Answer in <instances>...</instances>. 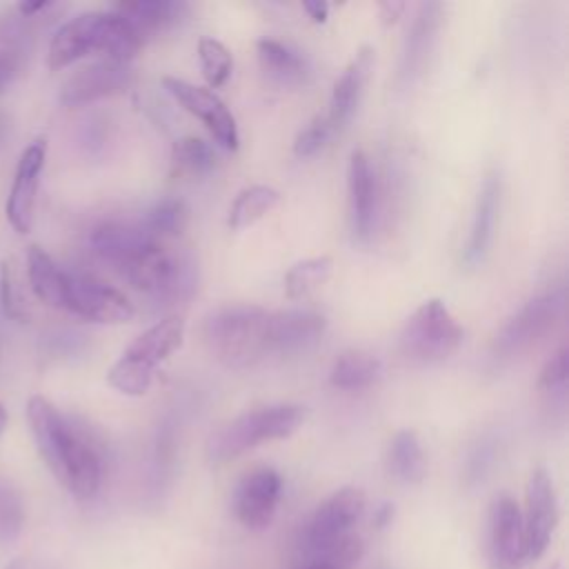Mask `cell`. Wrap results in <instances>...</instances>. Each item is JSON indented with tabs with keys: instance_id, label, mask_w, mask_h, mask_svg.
Wrapping results in <instances>:
<instances>
[{
	"instance_id": "obj_45",
	"label": "cell",
	"mask_w": 569,
	"mask_h": 569,
	"mask_svg": "<svg viewBox=\"0 0 569 569\" xmlns=\"http://www.w3.org/2000/svg\"><path fill=\"white\" fill-rule=\"evenodd\" d=\"M4 569H20V562H11V565H7Z\"/></svg>"
},
{
	"instance_id": "obj_13",
	"label": "cell",
	"mask_w": 569,
	"mask_h": 569,
	"mask_svg": "<svg viewBox=\"0 0 569 569\" xmlns=\"http://www.w3.org/2000/svg\"><path fill=\"white\" fill-rule=\"evenodd\" d=\"M133 71L129 64L100 60L89 67L78 69L60 89V102L67 107H78L96 102L107 96L122 93L131 87Z\"/></svg>"
},
{
	"instance_id": "obj_36",
	"label": "cell",
	"mask_w": 569,
	"mask_h": 569,
	"mask_svg": "<svg viewBox=\"0 0 569 569\" xmlns=\"http://www.w3.org/2000/svg\"><path fill=\"white\" fill-rule=\"evenodd\" d=\"M0 307L7 318L24 322V302L9 262L0 264Z\"/></svg>"
},
{
	"instance_id": "obj_7",
	"label": "cell",
	"mask_w": 569,
	"mask_h": 569,
	"mask_svg": "<svg viewBox=\"0 0 569 569\" xmlns=\"http://www.w3.org/2000/svg\"><path fill=\"white\" fill-rule=\"evenodd\" d=\"M62 309L102 325L127 322L136 316L131 300L122 291L87 271L76 269H67L64 273Z\"/></svg>"
},
{
	"instance_id": "obj_28",
	"label": "cell",
	"mask_w": 569,
	"mask_h": 569,
	"mask_svg": "<svg viewBox=\"0 0 569 569\" xmlns=\"http://www.w3.org/2000/svg\"><path fill=\"white\" fill-rule=\"evenodd\" d=\"M216 164V151L209 142L184 136L171 147V171L178 176H204Z\"/></svg>"
},
{
	"instance_id": "obj_1",
	"label": "cell",
	"mask_w": 569,
	"mask_h": 569,
	"mask_svg": "<svg viewBox=\"0 0 569 569\" xmlns=\"http://www.w3.org/2000/svg\"><path fill=\"white\" fill-rule=\"evenodd\" d=\"M27 420L38 451L58 482L80 500L93 498L104 473L102 449L93 433L60 413L44 396L29 398Z\"/></svg>"
},
{
	"instance_id": "obj_11",
	"label": "cell",
	"mask_w": 569,
	"mask_h": 569,
	"mask_svg": "<svg viewBox=\"0 0 569 569\" xmlns=\"http://www.w3.org/2000/svg\"><path fill=\"white\" fill-rule=\"evenodd\" d=\"M44 160H47V142L42 138L33 140L18 160L9 198L4 204L7 220L18 233H29L33 227L36 198H38Z\"/></svg>"
},
{
	"instance_id": "obj_42",
	"label": "cell",
	"mask_w": 569,
	"mask_h": 569,
	"mask_svg": "<svg viewBox=\"0 0 569 569\" xmlns=\"http://www.w3.org/2000/svg\"><path fill=\"white\" fill-rule=\"evenodd\" d=\"M9 129H11V120H9L4 113H0V147H2V142H4V138H7V133H9Z\"/></svg>"
},
{
	"instance_id": "obj_46",
	"label": "cell",
	"mask_w": 569,
	"mask_h": 569,
	"mask_svg": "<svg viewBox=\"0 0 569 569\" xmlns=\"http://www.w3.org/2000/svg\"><path fill=\"white\" fill-rule=\"evenodd\" d=\"M551 569H562V567H560V565H556V567H551Z\"/></svg>"
},
{
	"instance_id": "obj_18",
	"label": "cell",
	"mask_w": 569,
	"mask_h": 569,
	"mask_svg": "<svg viewBox=\"0 0 569 569\" xmlns=\"http://www.w3.org/2000/svg\"><path fill=\"white\" fill-rule=\"evenodd\" d=\"M498 207H500V178L496 171H489L480 184L469 238L462 251V262L467 267H476L478 262H482L493 238Z\"/></svg>"
},
{
	"instance_id": "obj_20",
	"label": "cell",
	"mask_w": 569,
	"mask_h": 569,
	"mask_svg": "<svg viewBox=\"0 0 569 569\" xmlns=\"http://www.w3.org/2000/svg\"><path fill=\"white\" fill-rule=\"evenodd\" d=\"M113 11L124 16L142 40H147L178 27L189 13V4L180 0H136L116 4Z\"/></svg>"
},
{
	"instance_id": "obj_6",
	"label": "cell",
	"mask_w": 569,
	"mask_h": 569,
	"mask_svg": "<svg viewBox=\"0 0 569 569\" xmlns=\"http://www.w3.org/2000/svg\"><path fill=\"white\" fill-rule=\"evenodd\" d=\"M562 311H565L562 289H551L533 296L498 331L491 347V358L496 362H509L522 356L556 327Z\"/></svg>"
},
{
	"instance_id": "obj_16",
	"label": "cell",
	"mask_w": 569,
	"mask_h": 569,
	"mask_svg": "<svg viewBox=\"0 0 569 569\" xmlns=\"http://www.w3.org/2000/svg\"><path fill=\"white\" fill-rule=\"evenodd\" d=\"M347 193H349V222L358 240H367L376 224V176L371 160L362 149L351 151L347 167Z\"/></svg>"
},
{
	"instance_id": "obj_15",
	"label": "cell",
	"mask_w": 569,
	"mask_h": 569,
	"mask_svg": "<svg viewBox=\"0 0 569 569\" xmlns=\"http://www.w3.org/2000/svg\"><path fill=\"white\" fill-rule=\"evenodd\" d=\"M325 318L309 309L269 311V353H298L313 347L325 333Z\"/></svg>"
},
{
	"instance_id": "obj_38",
	"label": "cell",
	"mask_w": 569,
	"mask_h": 569,
	"mask_svg": "<svg viewBox=\"0 0 569 569\" xmlns=\"http://www.w3.org/2000/svg\"><path fill=\"white\" fill-rule=\"evenodd\" d=\"M18 64H20V58L16 51H0V91L11 82V78L16 76L18 71Z\"/></svg>"
},
{
	"instance_id": "obj_35",
	"label": "cell",
	"mask_w": 569,
	"mask_h": 569,
	"mask_svg": "<svg viewBox=\"0 0 569 569\" xmlns=\"http://www.w3.org/2000/svg\"><path fill=\"white\" fill-rule=\"evenodd\" d=\"M333 133V124L329 122L327 113L325 116H316L305 129H300V133L296 136V142H293V153L298 158H309L313 153H318L325 142L329 140V136Z\"/></svg>"
},
{
	"instance_id": "obj_27",
	"label": "cell",
	"mask_w": 569,
	"mask_h": 569,
	"mask_svg": "<svg viewBox=\"0 0 569 569\" xmlns=\"http://www.w3.org/2000/svg\"><path fill=\"white\" fill-rule=\"evenodd\" d=\"M187 222H189V209L180 198L158 200L140 220V224L160 242L167 238L180 236Z\"/></svg>"
},
{
	"instance_id": "obj_26",
	"label": "cell",
	"mask_w": 569,
	"mask_h": 569,
	"mask_svg": "<svg viewBox=\"0 0 569 569\" xmlns=\"http://www.w3.org/2000/svg\"><path fill=\"white\" fill-rule=\"evenodd\" d=\"M280 200V193L269 184L244 187L229 207V227L240 231L264 218Z\"/></svg>"
},
{
	"instance_id": "obj_10",
	"label": "cell",
	"mask_w": 569,
	"mask_h": 569,
	"mask_svg": "<svg viewBox=\"0 0 569 569\" xmlns=\"http://www.w3.org/2000/svg\"><path fill=\"white\" fill-rule=\"evenodd\" d=\"M556 522H558L556 489L549 473L542 467H538L531 471L525 489L522 527H525V545H527L529 560H536L547 551Z\"/></svg>"
},
{
	"instance_id": "obj_25",
	"label": "cell",
	"mask_w": 569,
	"mask_h": 569,
	"mask_svg": "<svg viewBox=\"0 0 569 569\" xmlns=\"http://www.w3.org/2000/svg\"><path fill=\"white\" fill-rule=\"evenodd\" d=\"M387 467L402 482H420L425 478L427 460L416 431L402 429L393 436L387 451Z\"/></svg>"
},
{
	"instance_id": "obj_14",
	"label": "cell",
	"mask_w": 569,
	"mask_h": 569,
	"mask_svg": "<svg viewBox=\"0 0 569 569\" xmlns=\"http://www.w3.org/2000/svg\"><path fill=\"white\" fill-rule=\"evenodd\" d=\"M282 491V478L271 467L253 469L236 491V516L247 529H264L273 520Z\"/></svg>"
},
{
	"instance_id": "obj_2",
	"label": "cell",
	"mask_w": 569,
	"mask_h": 569,
	"mask_svg": "<svg viewBox=\"0 0 569 569\" xmlns=\"http://www.w3.org/2000/svg\"><path fill=\"white\" fill-rule=\"evenodd\" d=\"M144 40L133 24L118 11H87L67 20L51 38L49 67L64 69L84 56H102V60L129 64L142 49Z\"/></svg>"
},
{
	"instance_id": "obj_40",
	"label": "cell",
	"mask_w": 569,
	"mask_h": 569,
	"mask_svg": "<svg viewBox=\"0 0 569 569\" xmlns=\"http://www.w3.org/2000/svg\"><path fill=\"white\" fill-rule=\"evenodd\" d=\"M407 9V4L405 2H382L380 4V18H382V22L385 24H389V22H393L402 11Z\"/></svg>"
},
{
	"instance_id": "obj_37",
	"label": "cell",
	"mask_w": 569,
	"mask_h": 569,
	"mask_svg": "<svg viewBox=\"0 0 569 569\" xmlns=\"http://www.w3.org/2000/svg\"><path fill=\"white\" fill-rule=\"evenodd\" d=\"M491 460H493V442H491V440L478 442V447L473 449V453H471V458H469V469H467V473H469L473 480L482 478V473H485V469L491 465Z\"/></svg>"
},
{
	"instance_id": "obj_22",
	"label": "cell",
	"mask_w": 569,
	"mask_h": 569,
	"mask_svg": "<svg viewBox=\"0 0 569 569\" xmlns=\"http://www.w3.org/2000/svg\"><path fill=\"white\" fill-rule=\"evenodd\" d=\"M184 338V320L180 316H167L142 331L124 353L149 369H156L162 360H167L176 349H180Z\"/></svg>"
},
{
	"instance_id": "obj_5",
	"label": "cell",
	"mask_w": 569,
	"mask_h": 569,
	"mask_svg": "<svg viewBox=\"0 0 569 569\" xmlns=\"http://www.w3.org/2000/svg\"><path fill=\"white\" fill-rule=\"evenodd\" d=\"M465 331L440 298L425 300L400 331V351L407 360L429 365L449 358L462 345Z\"/></svg>"
},
{
	"instance_id": "obj_24",
	"label": "cell",
	"mask_w": 569,
	"mask_h": 569,
	"mask_svg": "<svg viewBox=\"0 0 569 569\" xmlns=\"http://www.w3.org/2000/svg\"><path fill=\"white\" fill-rule=\"evenodd\" d=\"M380 360L367 351H342L329 371V382L342 391H358L371 387L380 378Z\"/></svg>"
},
{
	"instance_id": "obj_8",
	"label": "cell",
	"mask_w": 569,
	"mask_h": 569,
	"mask_svg": "<svg viewBox=\"0 0 569 569\" xmlns=\"http://www.w3.org/2000/svg\"><path fill=\"white\" fill-rule=\"evenodd\" d=\"M362 511L365 493L358 487L338 489L309 518L302 533V549L311 553L351 533V527L360 520Z\"/></svg>"
},
{
	"instance_id": "obj_17",
	"label": "cell",
	"mask_w": 569,
	"mask_h": 569,
	"mask_svg": "<svg viewBox=\"0 0 569 569\" xmlns=\"http://www.w3.org/2000/svg\"><path fill=\"white\" fill-rule=\"evenodd\" d=\"M373 62H376V51H373V47L365 44L358 49V53L351 58V62L347 64L342 76L336 80L331 100H329V113H327L333 129L347 124L349 118L353 116V111L358 109V102L365 93V87H367L371 69H373Z\"/></svg>"
},
{
	"instance_id": "obj_39",
	"label": "cell",
	"mask_w": 569,
	"mask_h": 569,
	"mask_svg": "<svg viewBox=\"0 0 569 569\" xmlns=\"http://www.w3.org/2000/svg\"><path fill=\"white\" fill-rule=\"evenodd\" d=\"M302 9L309 13V18L313 22H325L327 13H329V4L322 0H311V2H302Z\"/></svg>"
},
{
	"instance_id": "obj_34",
	"label": "cell",
	"mask_w": 569,
	"mask_h": 569,
	"mask_svg": "<svg viewBox=\"0 0 569 569\" xmlns=\"http://www.w3.org/2000/svg\"><path fill=\"white\" fill-rule=\"evenodd\" d=\"M362 551H365L362 540L353 533H347L340 540H336L318 551H311L309 562H316V565H322L329 569H349L351 565H356L360 560Z\"/></svg>"
},
{
	"instance_id": "obj_12",
	"label": "cell",
	"mask_w": 569,
	"mask_h": 569,
	"mask_svg": "<svg viewBox=\"0 0 569 569\" xmlns=\"http://www.w3.org/2000/svg\"><path fill=\"white\" fill-rule=\"evenodd\" d=\"M525 558L522 511L511 496H500L489 511V560L493 569H520Z\"/></svg>"
},
{
	"instance_id": "obj_29",
	"label": "cell",
	"mask_w": 569,
	"mask_h": 569,
	"mask_svg": "<svg viewBox=\"0 0 569 569\" xmlns=\"http://www.w3.org/2000/svg\"><path fill=\"white\" fill-rule=\"evenodd\" d=\"M333 269V260L329 256H313L296 262L284 273V293L289 298H305L313 289L322 287Z\"/></svg>"
},
{
	"instance_id": "obj_19",
	"label": "cell",
	"mask_w": 569,
	"mask_h": 569,
	"mask_svg": "<svg viewBox=\"0 0 569 569\" xmlns=\"http://www.w3.org/2000/svg\"><path fill=\"white\" fill-rule=\"evenodd\" d=\"M440 11L442 7L438 2H427L420 4L407 38L402 47V58H400V78L405 82H411L416 76L422 73L427 58L436 44V33L440 27Z\"/></svg>"
},
{
	"instance_id": "obj_41",
	"label": "cell",
	"mask_w": 569,
	"mask_h": 569,
	"mask_svg": "<svg viewBox=\"0 0 569 569\" xmlns=\"http://www.w3.org/2000/svg\"><path fill=\"white\" fill-rule=\"evenodd\" d=\"M47 7H51V2H47V0H38V2H20L18 4V11L22 13V16H36L38 11H42V9H47Z\"/></svg>"
},
{
	"instance_id": "obj_4",
	"label": "cell",
	"mask_w": 569,
	"mask_h": 569,
	"mask_svg": "<svg viewBox=\"0 0 569 569\" xmlns=\"http://www.w3.org/2000/svg\"><path fill=\"white\" fill-rule=\"evenodd\" d=\"M305 420V407L300 405H269L240 413L207 440V458L211 462H227L262 442L289 438Z\"/></svg>"
},
{
	"instance_id": "obj_32",
	"label": "cell",
	"mask_w": 569,
	"mask_h": 569,
	"mask_svg": "<svg viewBox=\"0 0 569 569\" xmlns=\"http://www.w3.org/2000/svg\"><path fill=\"white\" fill-rule=\"evenodd\" d=\"M567 378H569V367H567V347H558L547 362L540 369L538 376V391L549 398L551 402L565 405L567 398Z\"/></svg>"
},
{
	"instance_id": "obj_33",
	"label": "cell",
	"mask_w": 569,
	"mask_h": 569,
	"mask_svg": "<svg viewBox=\"0 0 569 569\" xmlns=\"http://www.w3.org/2000/svg\"><path fill=\"white\" fill-rule=\"evenodd\" d=\"M24 525V507L18 489L0 478V545L13 542Z\"/></svg>"
},
{
	"instance_id": "obj_30",
	"label": "cell",
	"mask_w": 569,
	"mask_h": 569,
	"mask_svg": "<svg viewBox=\"0 0 569 569\" xmlns=\"http://www.w3.org/2000/svg\"><path fill=\"white\" fill-rule=\"evenodd\" d=\"M107 382L124 396H142L153 382V369L122 353L107 371Z\"/></svg>"
},
{
	"instance_id": "obj_3",
	"label": "cell",
	"mask_w": 569,
	"mask_h": 569,
	"mask_svg": "<svg viewBox=\"0 0 569 569\" xmlns=\"http://www.w3.org/2000/svg\"><path fill=\"white\" fill-rule=\"evenodd\" d=\"M269 311L258 305H227L204 320V342L211 356L229 369H244L269 353Z\"/></svg>"
},
{
	"instance_id": "obj_43",
	"label": "cell",
	"mask_w": 569,
	"mask_h": 569,
	"mask_svg": "<svg viewBox=\"0 0 569 569\" xmlns=\"http://www.w3.org/2000/svg\"><path fill=\"white\" fill-rule=\"evenodd\" d=\"M4 427H7V409L0 405V436H2Z\"/></svg>"
},
{
	"instance_id": "obj_44",
	"label": "cell",
	"mask_w": 569,
	"mask_h": 569,
	"mask_svg": "<svg viewBox=\"0 0 569 569\" xmlns=\"http://www.w3.org/2000/svg\"><path fill=\"white\" fill-rule=\"evenodd\" d=\"M300 569H329V567H322V565H316V562H307V565L300 567Z\"/></svg>"
},
{
	"instance_id": "obj_9",
	"label": "cell",
	"mask_w": 569,
	"mask_h": 569,
	"mask_svg": "<svg viewBox=\"0 0 569 569\" xmlns=\"http://www.w3.org/2000/svg\"><path fill=\"white\" fill-rule=\"evenodd\" d=\"M162 87L191 113L196 116L213 136V140L224 149H238L240 136L233 113L227 109V104L209 89L191 84L187 80L164 76Z\"/></svg>"
},
{
	"instance_id": "obj_31",
	"label": "cell",
	"mask_w": 569,
	"mask_h": 569,
	"mask_svg": "<svg viewBox=\"0 0 569 569\" xmlns=\"http://www.w3.org/2000/svg\"><path fill=\"white\" fill-rule=\"evenodd\" d=\"M200 69L209 87H222L233 69V58L229 49L216 38H200L198 42Z\"/></svg>"
},
{
	"instance_id": "obj_21",
	"label": "cell",
	"mask_w": 569,
	"mask_h": 569,
	"mask_svg": "<svg viewBox=\"0 0 569 569\" xmlns=\"http://www.w3.org/2000/svg\"><path fill=\"white\" fill-rule=\"evenodd\" d=\"M258 49V62L262 73L278 87H300L307 84L311 78V67L307 58L296 51L293 47L262 38L256 44Z\"/></svg>"
},
{
	"instance_id": "obj_23",
	"label": "cell",
	"mask_w": 569,
	"mask_h": 569,
	"mask_svg": "<svg viewBox=\"0 0 569 569\" xmlns=\"http://www.w3.org/2000/svg\"><path fill=\"white\" fill-rule=\"evenodd\" d=\"M64 273L67 269L60 267L42 247L31 244L27 251V276L31 291L36 298L53 309H62V291H64Z\"/></svg>"
}]
</instances>
